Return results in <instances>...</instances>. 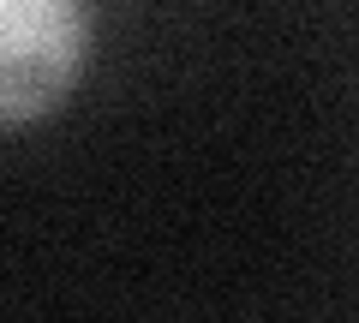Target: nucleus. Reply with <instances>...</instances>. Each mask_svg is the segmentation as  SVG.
<instances>
[{
    "label": "nucleus",
    "instance_id": "1",
    "mask_svg": "<svg viewBox=\"0 0 359 323\" xmlns=\"http://www.w3.org/2000/svg\"><path fill=\"white\" fill-rule=\"evenodd\" d=\"M90 36V0H0V132L48 120L78 90Z\"/></svg>",
    "mask_w": 359,
    "mask_h": 323
}]
</instances>
